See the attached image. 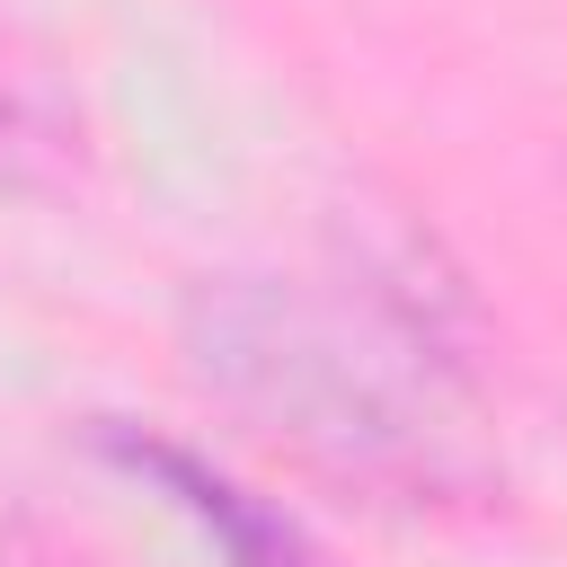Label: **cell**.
I'll use <instances>...</instances> for the list:
<instances>
[{"instance_id":"7a4b0ae2","label":"cell","mask_w":567,"mask_h":567,"mask_svg":"<svg viewBox=\"0 0 567 567\" xmlns=\"http://www.w3.org/2000/svg\"><path fill=\"white\" fill-rule=\"evenodd\" d=\"M89 443H97V461H115L124 478L159 487V496H168V505H177L230 567H337V558L301 532V514H284L275 496H257L248 478H230L221 461H204L195 443H177V434H159V425L97 416Z\"/></svg>"},{"instance_id":"277c9868","label":"cell","mask_w":567,"mask_h":567,"mask_svg":"<svg viewBox=\"0 0 567 567\" xmlns=\"http://www.w3.org/2000/svg\"><path fill=\"white\" fill-rule=\"evenodd\" d=\"M0 567H80V558H71L62 540H44L35 523H9V532H0Z\"/></svg>"},{"instance_id":"3957f363","label":"cell","mask_w":567,"mask_h":567,"mask_svg":"<svg viewBox=\"0 0 567 567\" xmlns=\"http://www.w3.org/2000/svg\"><path fill=\"white\" fill-rule=\"evenodd\" d=\"M80 177V133L53 115V97L0 53V195H53Z\"/></svg>"},{"instance_id":"6da1fadb","label":"cell","mask_w":567,"mask_h":567,"mask_svg":"<svg viewBox=\"0 0 567 567\" xmlns=\"http://www.w3.org/2000/svg\"><path fill=\"white\" fill-rule=\"evenodd\" d=\"M177 346L213 399H230L346 487L399 505H461L496 487V425L461 292L425 275L416 248H354L319 275H195Z\"/></svg>"}]
</instances>
